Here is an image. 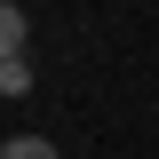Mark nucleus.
Returning a JSON list of instances; mask_svg holds the SVG:
<instances>
[{
    "label": "nucleus",
    "mask_w": 159,
    "mask_h": 159,
    "mask_svg": "<svg viewBox=\"0 0 159 159\" xmlns=\"http://www.w3.org/2000/svg\"><path fill=\"white\" fill-rule=\"evenodd\" d=\"M16 56H24V8L0 0V64H16Z\"/></svg>",
    "instance_id": "1"
},
{
    "label": "nucleus",
    "mask_w": 159,
    "mask_h": 159,
    "mask_svg": "<svg viewBox=\"0 0 159 159\" xmlns=\"http://www.w3.org/2000/svg\"><path fill=\"white\" fill-rule=\"evenodd\" d=\"M0 159H56V143L48 135H16V143H0Z\"/></svg>",
    "instance_id": "2"
},
{
    "label": "nucleus",
    "mask_w": 159,
    "mask_h": 159,
    "mask_svg": "<svg viewBox=\"0 0 159 159\" xmlns=\"http://www.w3.org/2000/svg\"><path fill=\"white\" fill-rule=\"evenodd\" d=\"M0 96H32V64H24V56L0 64Z\"/></svg>",
    "instance_id": "3"
}]
</instances>
